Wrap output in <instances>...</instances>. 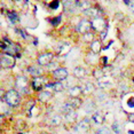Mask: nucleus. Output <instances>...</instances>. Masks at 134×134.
<instances>
[{
  "label": "nucleus",
  "instance_id": "11",
  "mask_svg": "<svg viewBox=\"0 0 134 134\" xmlns=\"http://www.w3.org/2000/svg\"><path fill=\"white\" fill-rule=\"evenodd\" d=\"M47 88H51L53 92H56V93H60L64 90V85H63L61 81H56V83H52V84H48L46 85Z\"/></svg>",
  "mask_w": 134,
  "mask_h": 134
},
{
  "label": "nucleus",
  "instance_id": "24",
  "mask_svg": "<svg viewBox=\"0 0 134 134\" xmlns=\"http://www.w3.org/2000/svg\"><path fill=\"white\" fill-rule=\"evenodd\" d=\"M4 52H5V54H8V55H12V56H13V55H15V54L17 53V47L15 46L14 44H10L9 46L6 48Z\"/></svg>",
  "mask_w": 134,
  "mask_h": 134
},
{
  "label": "nucleus",
  "instance_id": "21",
  "mask_svg": "<svg viewBox=\"0 0 134 134\" xmlns=\"http://www.w3.org/2000/svg\"><path fill=\"white\" fill-rule=\"evenodd\" d=\"M111 130L114 131L115 134H123V126L120 125L119 121H115L111 126Z\"/></svg>",
  "mask_w": 134,
  "mask_h": 134
},
{
  "label": "nucleus",
  "instance_id": "18",
  "mask_svg": "<svg viewBox=\"0 0 134 134\" xmlns=\"http://www.w3.org/2000/svg\"><path fill=\"white\" fill-rule=\"evenodd\" d=\"M70 51V45L69 44H60L59 46L56 47V52L59 54H61V55H65L66 53Z\"/></svg>",
  "mask_w": 134,
  "mask_h": 134
},
{
  "label": "nucleus",
  "instance_id": "16",
  "mask_svg": "<svg viewBox=\"0 0 134 134\" xmlns=\"http://www.w3.org/2000/svg\"><path fill=\"white\" fill-rule=\"evenodd\" d=\"M68 102L71 104V107L75 109V110L78 108H80L81 104H83V101L80 100V97H70L68 100Z\"/></svg>",
  "mask_w": 134,
  "mask_h": 134
},
{
  "label": "nucleus",
  "instance_id": "35",
  "mask_svg": "<svg viewBox=\"0 0 134 134\" xmlns=\"http://www.w3.org/2000/svg\"><path fill=\"white\" fill-rule=\"evenodd\" d=\"M16 32H17V33H20V35L22 36L23 38H26V37H28V35H26V33H24L22 30H16Z\"/></svg>",
  "mask_w": 134,
  "mask_h": 134
},
{
  "label": "nucleus",
  "instance_id": "17",
  "mask_svg": "<svg viewBox=\"0 0 134 134\" xmlns=\"http://www.w3.org/2000/svg\"><path fill=\"white\" fill-rule=\"evenodd\" d=\"M74 76L79 79H83L85 76H86V70H85L83 66H77V68L74 69Z\"/></svg>",
  "mask_w": 134,
  "mask_h": 134
},
{
  "label": "nucleus",
  "instance_id": "30",
  "mask_svg": "<svg viewBox=\"0 0 134 134\" xmlns=\"http://www.w3.org/2000/svg\"><path fill=\"white\" fill-rule=\"evenodd\" d=\"M97 85H99V87L100 88H107L108 86H110L111 85V81H101V80H99L97 81Z\"/></svg>",
  "mask_w": 134,
  "mask_h": 134
},
{
  "label": "nucleus",
  "instance_id": "9",
  "mask_svg": "<svg viewBox=\"0 0 134 134\" xmlns=\"http://www.w3.org/2000/svg\"><path fill=\"white\" fill-rule=\"evenodd\" d=\"M45 86V80L44 78L41 77H36L33 78V81H32V87L35 91H37V92H39V91H41L42 88H44Z\"/></svg>",
  "mask_w": 134,
  "mask_h": 134
},
{
  "label": "nucleus",
  "instance_id": "29",
  "mask_svg": "<svg viewBox=\"0 0 134 134\" xmlns=\"http://www.w3.org/2000/svg\"><path fill=\"white\" fill-rule=\"evenodd\" d=\"M93 76H94V77H95L96 79H101V78L104 77V72H103L101 69H96V70H94Z\"/></svg>",
  "mask_w": 134,
  "mask_h": 134
},
{
  "label": "nucleus",
  "instance_id": "20",
  "mask_svg": "<svg viewBox=\"0 0 134 134\" xmlns=\"http://www.w3.org/2000/svg\"><path fill=\"white\" fill-rule=\"evenodd\" d=\"M91 49H92L94 54H99L101 52V42L99 40H94L92 42V45H91Z\"/></svg>",
  "mask_w": 134,
  "mask_h": 134
},
{
  "label": "nucleus",
  "instance_id": "1",
  "mask_svg": "<svg viewBox=\"0 0 134 134\" xmlns=\"http://www.w3.org/2000/svg\"><path fill=\"white\" fill-rule=\"evenodd\" d=\"M4 102L7 104L8 107L15 108L21 103V95L20 92L16 90H9L5 93L4 96Z\"/></svg>",
  "mask_w": 134,
  "mask_h": 134
},
{
  "label": "nucleus",
  "instance_id": "12",
  "mask_svg": "<svg viewBox=\"0 0 134 134\" xmlns=\"http://www.w3.org/2000/svg\"><path fill=\"white\" fill-rule=\"evenodd\" d=\"M28 72L32 76L33 78L40 77V76L42 75V69L39 68V66H37V65H31V66H30V68L28 69Z\"/></svg>",
  "mask_w": 134,
  "mask_h": 134
},
{
  "label": "nucleus",
  "instance_id": "13",
  "mask_svg": "<svg viewBox=\"0 0 134 134\" xmlns=\"http://www.w3.org/2000/svg\"><path fill=\"white\" fill-rule=\"evenodd\" d=\"M101 13L100 9H97V8H93V7H90L88 9L84 10V14L86 15L88 17H93V19H96V17H100L99 14Z\"/></svg>",
  "mask_w": 134,
  "mask_h": 134
},
{
  "label": "nucleus",
  "instance_id": "25",
  "mask_svg": "<svg viewBox=\"0 0 134 134\" xmlns=\"http://www.w3.org/2000/svg\"><path fill=\"white\" fill-rule=\"evenodd\" d=\"M84 108H85V111H86L87 114H92L94 111V109H95V104H94L93 101H87L85 103Z\"/></svg>",
  "mask_w": 134,
  "mask_h": 134
},
{
  "label": "nucleus",
  "instance_id": "36",
  "mask_svg": "<svg viewBox=\"0 0 134 134\" xmlns=\"http://www.w3.org/2000/svg\"><path fill=\"white\" fill-rule=\"evenodd\" d=\"M129 121H131V123H134V112H133V114L129 115Z\"/></svg>",
  "mask_w": 134,
  "mask_h": 134
},
{
  "label": "nucleus",
  "instance_id": "23",
  "mask_svg": "<svg viewBox=\"0 0 134 134\" xmlns=\"http://www.w3.org/2000/svg\"><path fill=\"white\" fill-rule=\"evenodd\" d=\"M75 109L71 107V104L66 101L64 104H63L62 107H61V111H62V114L63 115H65V114H69V112H71V111H74Z\"/></svg>",
  "mask_w": 134,
  "mask_h": 134
},
{
  "label": "nucleus",
  "instance_id": "6",
  "mask_svg": "<svg viewBox=\"0 0 134 134\" xmlns=\"http://www.w3.org/2000/svg\"><path fill=\"white\" fill-rule=\"evenodd\" d=\"M1 66L4 69H9V68H13L14 64H15V60L12 55H8V54H5V55H1Z\"/></svg>",
  "mask_w": 134,
  "mask_h": 134
},
{
  "label": "nucleus",
  "instance_id": "28",
  "mask_svg": "<svg viewBox=\"0 0 134 134\" xmlns=\"http://www.w3.org/2000/svg\"><path fill=\"white\" fill-rule=\"evenodd\" d=\"M94 91H95V87H94V85L92 83H87L86 85H85V90H84V92L88 94V93H93Z\"/></svg>",
  "mask_w": 134,
  "mask_h": 134
},
{
  "label": "nucleus",
  "instance_id": "10",
  "mask_svg": "<svg viewBox=\"0 0 134 134\" xmlns=\"http://www.w3.org/2000/svg\"><path fill=\"white\" fill-rule=\"evenodd\" d=\"M91 120H92L95 125H102L103 123H104V116H103L101 112L96 111V112H94V114L92 115Z\"/></svg>",
  "mask_w": 134,
  "mask_h": 134
},
{
  "label": "nucleus",
  "instance_id": "4",
  "mask_svg": "<svg viewBox=\"0 0 134 134\" xmlns=\"http://www.w3.org/2000/svg\"><path fill=\"white\" fill-rule=\"evenodd\" d=\"M91 23H92V28L94 30H96V31L99 32H102L104 31L107 24H105V21L102 19V17H96V19H93L92 21H91Z\"/></svg>",
  "mask_w": 134,
  "mask_h": 134
},
{
  "label": "nucleus",
  "instance_id": "32",
  "mask_svg": "<svg viewBox=\"0 0 134 134\" xmlns=\"http://www.w3.org/2000/svg\"><path fill=\"white\" fill-rule=\"evenodd\" d=\"M60 6V2H59V0H53V1L49 4V7L52 8V9H56L57 7Z\"/></svg>",
  "mask_w": 134,
  "mask_h": 134
},
{
  "label": "nucleus",
  "instance_id": "39",
  "mask_svg": "<svg viewBox=\"0 0 134 134\" xmlns=\"http://www.w3.org/2000/svg\"><path fill=\"white\" fill-rule=\"evenodd\" d=\"M40 134H49V133H47V132H44V133H40Z\"/></svg>",
  "mask_w": 134,
  "mask_h": 134
},
{
  "label": "nucleus",
  "instance_id": "40",
  "mask_svg": "<svg viewBox=\"0 0 134 134\" xmlns=\"http://www.w3.org/2000/svg\"><path fill=\"white\" fill-rule=\"evenodd\" d=\"M17 134H24V133H21V132H20V133H17Z\"/></svg>",
  "mask_w": 134,
  "mask_h": 134
},
{
  "label": "nucleus",
  "instance_id": "33",
  "mask_svg": "<svg viewBox=\"0 0 134 134\" xmlns=\"http://www.w3.org/2000/svg\"><path fill=\"white\" fill-rule=\"evenodd\" d=\"M93 39V35L92 33H86V35H84V40L85 41H91Z\"/></svg>",
  "mask_w": 134,
  "mask_h": 134
},
{
  "label": "nucleus",
  "instance_id": "7",
  "mask_svg": "<svg viewBox=\"0 0 134 134\" xmlns=\"http://www.w3.org/2000/svg\"><path fill=\"white\" fill-rule=\"evenodd\" d=\"M54 54L53 53H42L38 56V63L40 65H49L53 61Z\"/></svg>",
  "mask_w": 134,
  "mask_h": 134
},
{
  "label": "nucleus",
  "instance_id": "14",
  "mask_svg": "<svg viewBox=\"0 0 134 134\" xmlns=\"http://www.w3.org/2000/svg\"><path fill=\"white\" fill-rule=\"evenodd\" d=\"M52 93L51 92H48V91H41L40 93H39V95H38V99H39V101L40 102H48L49 100L52 99Z\"/></svg>",
  "mask_w": 134,
  "mask_h": 134
},
{
  "label": "nucleus",
  "instance_id": "37",
  "mask_svg": "<svg viewBox=\"0 0 134 134\" xmlns=\"http://www.w3.org/2000/svg\"><path fill=\"white\" fill-rule=\"evenodd\" d=\"M105 36H107V30H104V31L101 32V40H104V39H105Z\"/></svg>",
  "mask_w": 134,
  "mask_h": 134
},
{
  "label": "nucleus",
  "instance_id": "22",
  "mask_svg": "<svg viewBox=\"0 0 134 134\" xmlns=\"http://www.w3.org/2000/svg\"><path fill=\"white\" fill-rule=\"evenodd\" d=\"M49 123L52 126H59V125H61V123H62V116H60V115L53 116V117L51 118Z\"/></svg>",
  "mask_w": 134,
  "mask_h": 134
},
{
  "label": "nucleus",
  "instance_id": "2",
  "mask_svg": "<svg viewBox=\"0 0 134 134\" xmlns=\"http://www.w3.org/2000/svg\"><path fill=\"white\" fill-rule=\"evenodd\" d=\"M91 130V119L90 118H84L75 126V132L77 134H88Z\"/></svg>",
  "mask_w": 134,
  "mask_h": 134
},
{
  "label": "nucleus",
  "instance_id": "15",
  "mask_svg": "<svg viewBox=\"0 0 134 134\" xmlns=\"http://www.w3.org/2000/svg\"><path fill=\"white\" fill-rule=\"evenodd\" d=\"M81 93H83V88H81L80 86H74L69 90L70 97H79Z\"/></svg>",
  "mask_w": 134,
  "mask_h": 134
},
{
  "label": "nucleus",
  "instance_id": "3",
  "mask_svg": "<svg viewBox=\"0 0 134 134\" xmlns=\"http://www.w3.org/2000/svg\"><path fill=\"white\" fill-rule=\"evenodd\" d=\"M15 86H16V91H19L21 93H28V79L24 76H20L16 78L15 81Z\"/></svg>",
  "mask_w": 134,
  "mask_h": 134
},
{
  "label": "nucleus",
  "instance_id": "19",
  "mask_svg": "<svg viewBox=\"0 0 134 134\" xmlns=\"http://www.w3.org/2000/svg\"><path fill=\"white\" fill-rule=\"evenodd\" d=\"M64 119H65L66 123H75V121L77 120V112L74 110V111L69 112V114H65Z\"/></svg>",
  "mask_w": 134,
  "mask_h": 134
},
{
  "label": "nucleus",
  "instance_id": "31",
  "mask_svg": "<svg viewBox=\"0 0 134 134\" xmlns=\"http://www.w3.org/2000/svg\"><path fill=\"white\" fill-rule=\"evenodd\" d=\"M60 22H61V16H56V17H54V19L52 20V25L57 26L60 24Z\"/></svg>",
  "mask_w": 134,
  "mask_h": 134
},
{
  "label": "nucleus",
  "instance_id": "5",
  "mask_svg": "<svg viewBox=\"0 0 134 134\" xmlns=\"http://www.w3.org/2000/svg\"><path fill=\"white\" fill-rule=\"evenodd\" d=\"M91 28H92V23H91L90 21H87V20H83V21H80V22L78 23L76 30H77L79 33H81V35H86V33L90 32Z\"/></svg>",
  "mask_w": 134,
  "mask_h": 134
},
{
  "label": "nucleus",
  "instance_id": "34",
  "mask_svg": "<svg viewBox=\"0 0 134 134\" xmlns=\"http://www.w3.org/2000/svg\"><path fill=\"white\" fill-rule=\"evenodd\" d=\"M127 105L131 107V108H133L134 107V99H130L129 101H127Z\"/></svg>",
  "mask_w": 134,
  "mask_h": 134
},
{
  "label": "nucleus",
  "instance_id": "41",
  "mask_svg": "<svg viewBox=\"0 0 134 134\" xmlns=\"http://www.w3.org/2000/svg\"><path fill=\"white\" fill-rule=\"evenodd\" d=\"M68 134H70V133H68Z\"/></svg>",
  "mask_w": 134,
  "mask_h": 134
},
{
  "label": "nucleus",
  "instance_id": "27",
  "mask_svg": "<svg viewBox=\"0 0 134 134\" xmlns=\"http://www.w3.org/2000/svg\"><path fill=\"white\" fill-rule=\"evenodd\" d=\"M94 134H111V131L109 127H100V129H97L95 131V133Z\"/></svg>",
  "mask_w": 134,
  "mask_h": 134
},
{
  "label": "nucleus",
  "instance_id": "26",
  "mask_svg": "<svg viewBox=\"0 0 134 134\" xmlns=\"http://www.w3.org/2000/svg\"><path fill=\"white\" fill-rule=\"evenodd\" d=\"M7 17L9 19V21L12 23H16L19 21V16L15 12H7Z\"/></svg>",
  "mask_w": 134,
  "mask_h": 134
},
{
  "label": "nucleus",
  "instance_id": "8",
  "mask_svg": "<svg viewBox=\"0 0 134 134\" xmlns=\"http://www.w3.org/2000/svg\"><path fill=\"white\" fill-rule=\"evenodd\" d=\"M53 76L57 80H64L68 77V70L64 68H57L53 71Z\"/></svg>",
  "mask_w": 134,
  "mask_h": 134
},
{
  "label": "nucleus",
  "instance_id": "38",
  "mask_svg": "<svg viewBox=\"0 0 134 134\" xmlns=\"http://www.w3.org/2000/svg\"><path fill=\"white\" fill-rule=\"evenodd\" d=\"M101 62H102V64H107V57H102Z\"/></svg>",
  "mask_w": 134,
  "mask_h": 134
}]
</instances>
